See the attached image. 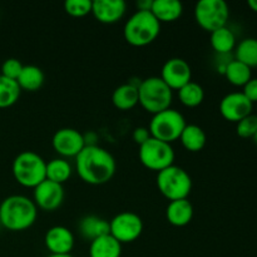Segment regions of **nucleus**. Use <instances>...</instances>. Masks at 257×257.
I'll use <instances>...</instances> for the list:
<instances>
[{"label": "nucleus", "instance_id": "f257e3e1", "mask_svg": "<svg viewBox=\"0 0 257 257\" xmlns=\"http://www.w3.org/2000/svg\"><path fill=\"white\" fill-rule=\"evenodd\" d=\"M75 167L84 182L98 186L112 180L117 163L107 150L99 146L88 145L75 157Z\"/></svg>", "mask_w": 257, "mask_h": 257}, {"label": "nucleus", "instance_id": "f03ea898", "mask_svg": "<svg viewBox=\"0 0 257 257\" xmlns=\"http://www.w3.org/2000/svg\"><path fill=\"white\" fill-rule=\"evenodd\" d=\"M38 207L34 201L22 195H12L0 203V223L10 231H23L34 225Z\"/></svg>", "mask_w": 257, "mask_h": 257}, {"label": "nucleus", "instance_id": "7ed1b4c3", "mask_svg": "<svg viewBox=\"0 0 257 257\" xmlns=\"http://www.w3.org/2000/svg\"><path fill=\"white\" fill-rule=\"evenodd\" d=\"M161 23L150 10H137L125 22L123 34L127 43L135 47H145L158 37Z\"/></svg>", "mask_w": 257, "mask_h": 257}, {"label": "nucleus", "instance_id": "20e7f679", "mask_svg": "<svg viewBox=\"0 0 257 257\" xmlns=\"http://www.w3.org/2000/svg\"><path fill=\"white\" fill-rule=\"evenodd\" d=\"M47 162L34 151H23L13 161V175L24 187H37L45 180Z\"/></svg>", "mask_w": 257, "mask_h": 257}, {"label": "nucleus", "instance_id": "39448f33", "mask_svg": "<svg viewBox=\"0 0 257 257\" xmlns=\"http://www.w3.org/2000/svg\"><path fill=\"white\" fill-rule=\"evenodd\" d=\"M138 103L152 114L162 112L172 103V89L161 77H148L138 85Z\"/></svg>", "mask_w": 257, "mask_h": 257}, {"label": "nucleus", "instance_id": "423d86ee", "mask_svg": "<svg viewBox=\"0 0 257 257\" xmlns=\"http://www.w3.org/2000/svg\"><path fill=\"white\" fill-rule=\"evenodd\" d=\"M157 186L161 193L170 201L182 200L191 193L192 180L187 171L172 165L158 172Z\"/></svg>", "mask_w": 257, "mask_h": 257}, {"label": "nucleus", "instance_id": "0eeeda50", "mask_svg": "<svg viewBox=\"0 0 257 257\" xmlns=\"http://www.w3.org/2000/svg\"><path fill=\"white\" fill-rule=\"evenodd\" d=\"M186 124L187 123L182 113L170 107L162 112L153 114L148 130L153 138L171 143L180 138Z\"/></svg>", "mask_w": 257, "mask_h": 257}, {"label": "nucleus", "instance_id": "6e6552de", "mask_svg": "<svg viewBox=\"0 0 257 257\" xmlns=\"http://www.w3.org/2000/svg\"><path fill=\"white\" fill-rule=\"evenodd\" d=\"M138 156L145 167L157 172L172 166L175 161V151L171 143L153 137L140 146Z\"/></svg>", "mask_w": 257, "mask_h": 257}, {"label": "nucleus", "instance_id": "1a4fd4ad", "mask_svg": "<svg viewBox=\"0 0 257 257\" xmlns=\"http://www.w3.org/2000/svg\"><path fill=\"white\" fill-rule=\"evenodd\" d=\"M228 17L230 9L225 0H200L195 7L196 22L210 33L226 27Z\"/></svg>", "mask_w": 257, "mask_h": 257}, {"label": "nucleus", "instance_id": "9d476101", "mask_svg": "<svg viewBox=\"0 0 257 257\" xmlns=\"http://www.w3.org/2000/svg\"><path fill=\"white\" fill-rule=\"evenodd\" d=\"M143 231V221L137 213L123 211L109 221V233L120 243L133 242Z\"/></svg>", "mask_w": 257, "mask_h": 257}, {"label": "nucleus", "instance_id": "9b49d317", "mask_svg": "<svg viewBox=\"0 0 257 257\" xmlns=\"http://www.w3.org/2000/svg\"><path fill=\"white\" fill-rule=\"evenodd\" d=\"M53 148L63 157H77L85 147V138L74 128H60L52 138Z\"/></svg>", "mask_w": 257, "mask_h": 257}, {"label": "nucleus", "instance_id": "f8f14e48", "mask_svg": "<svg viewBox=\"0 0 257 257\" xmlns=\"http://www.w3.org/2000/svg\"><path fill=\"white\" fill-rule=\"evenodd\" d=\"M34 203L44 211H54L60 207L64 201L63 185L45 178L42 183L34 187Z\"/></svg>", "mask_w": 257, "mask_h": 257}, {"label": "nucleus", "instance_id": "ddd939ff", "mask_svg": "<svg viewBox=\"0 0 257 257\" xmlns=\"http://www.w3.org/2000/svg\"><path fill=\"white\" fill-rule=\"evenodd\" d=\"M253 103L245 97L242 92L228 93L221 99L220 112L230 122H240L242 118L252 113Z\"/></svg>", "mask_w": 257, "mask_h": 257}, {"label": "nucleus", "instance_id": "4468645a", "mask_svg": "<svg viewBox=\"0 0 257 257\" xmlns=\"http://www.w3.org/2000/svg\"><path fill=\"white\" fill-rule=\"evenodd\" d=\"M192 70L190 64L182 58H171L163 64L161 72V79L171 88L180 89L183 85L191 82Z\"/></svg>", "mask_w": 257, "mask_h": 257}, {"label": "nucleus", "instance_id": "2eb2a0df", "mask_svg": "<svg viewBox=\"0 0 257 257\" xmlns=\"http://www.w3.org/2000/svg\"><path fill=\"white\" fill-rule=\"evenodd\" d=\"M44 242L53 255H67L74 247V235L64 226H54L47 231Z\"/></svg>", "mask_w": 257, "mask_h": 257}, {"label": "nucleus", "instance_id": "dca6fc26", "mask_svg": "<svg viewBox=\"0 0 257 257\" xmlns=\"http://www.w3.org/2000/svg\"><path fill=\"white\" fill-rule=\"evenodd\" d=\"M127 5L123 0H93L92 13L95 19L104 24H113L123 18Z\"/></svg>", "mask_w": 257, "mask_h": 257}, {"label": "nucleus", "instance_id": "f3484780", "mask_svg": "<svg viewBox=\"0 0 257 257\" xmlns=\"http://www.w3.org/2000/svg\"><path fill=\"white\" fill-rule=\"evenodd\" d=\"M166 216L171 225L182 227L188 225L193 217V206L187 198L171 201L166 210Z\"/></svg>", "mask_w": 257, "mask_h": 257}, {"label": "nucleus", "instance_id": "a211bd4d", "mask_svg": "<svg viewBox=\"0 0 257 257\" xmlns=\"http://www.w3.org/2000/svg\"><path fill=\"white\" fill-rule=\"evenodd\" d=\"M122 243L110 233L90 241L89 257H120Z\"/></svg>", "mask_w": 257, "mask_h": 257}, {"label": "nucleus", "instance_id": "6ab92c4d", "mask_svg": "<svg viewBox=\"0 0 257 257\" xmlns=\"http://www.w3.org/2000/svg\"><path fill=\"white\" fill-rule=\"evenodd\" d=\"M152 14L158 22H175L182 15L183 5L178 0H153Z\"/></svg>", "mask_w": 257, "mask_h": 257}, {"label": "nucleus", "instance_id": "aec40b11", "mask_svg": "<svg viewBox=\"0 0 257 257\" xmlns=\"http://www.w3.org/2000/svg\"><path fill=\"white\" fill-rule=\"evenodd\" d=\"M79 232L84 238L93 241L109 233V221L98 216H85L79 221Z\"/></svg>", "mask_w": 257, "mask_h": 257}, {"label": "nucleus", "instance_id": "412c9836", "mask_svg": "<svg viewBox=\"0 0 257 257\" xmlns=\"http://www.w3.org/2000/svg\"><path fill=\"white\" fill-rule=\"evenodd\" d=\"M112 102L118 109L128 110L138 103V85L133 83H124L114 89Z\"/></svg>", "mask_w": 257, "mask_h": 257}, {"label": "nucleus", "instance_id": "4be33fe9", "mask_svg": "<svg viewBox=\"0 0 257 257\" xmlns=\"http://www.w3.org/2000/svg\"><path fill=\"white\" fill-rule=\"evenodd\" d=\"M45 80L44 72L37 65H24L22 73L18 77L17 82L19 84L20 89L29 90V92H35L40 89Z\"/></svg>", "mask_w": 257, "mask_h": 257}, {"label": "nucleus", "instance_id": "5701e85b", "mask_svg": "<svg viewBox=\"0 0 257 257\" xmlns=\"http://www.w3.org/2000/svg\"><path fill=\"white\" fill-rule=\"evenodd\" d=\"M183 147L191 152H198L202 150L206 145V133L200 125L197 124H186L182 133L180 136Z\"/></svg>", "mask_w": 257, "mask_h": 257}, {"label": "nucleus", "instance_id": "b1692460", "mask_svg": "<svg viewBox=\"0 0 257 257\" xmlns=\"http://www.w3.org/2000/svg\"><path fill=\"white\" fill-rule=\"evenodd\" d=\"M222 72L228 82L233 85H237V87H243L252 78L251 68L236 59L228 62Z\"/></svg>", "mask_w": 257, "mask_h": 257}, {"label": "nucleus", "instance_id": "393cba45", "mask_svg": "<svg viewBox=\"0 0 257 257\" xmlns=\"http://www.w3.org/2000/svg\"><path fill=\"white\" fill-rule=\"evenodd\" d=\"M70 176H72V166L64 158H53L47 162V170H45L47 180L63 185L69 180Z\"/></svg>", "mask_w": 257, "mask_h": 257}, {"label": "nucleus", "instance_id": "a878e982", "mask_svg": "<svg viewBox=\"0 0 257 257\" xmlns=\"http://www.w3.org/2000/svg\"><path fill=\"white\" fill-rule=\"evenodd\" d=\"M211 45L220 54H227L236 47V37L231 29L222 27L211 33Z\"/></svg>", "mask_w": 257, "mask_h": 257}, {"label": "nucleus", "instance_id": "bb28decb", "mask_svg": "<svg viewBox=\"0 0 257 257\" xmlns=\"http://www.w3.org/2000/svg\"><path fill=\"white\" fill-rule=\"evenodd\" d=\"M19 84L17 80L0 74V108H7L17 103L20 97Z\"/></svg>", "mask_w": 257, "mask_h": 257}, {"label": "nucleus", "instance_id": "cd10ccee", "mask_svg": "<svg viewBox=\"0 0 257 257\" xmlns=\"http://www.w3.org/2000/svg\"><path fill=\"white\" fill-rule=\"evenodd\" d=\"M236 60L243 63L247 67H257V39L246 38L241 40L236 47Z\"/></svg>", "mask_w": 257, "mask_h": 257}, {"label": "nucleus", "instance_id": "c85d7f7f", "mask_svg": "<svg viewBox=\"0 0 257 257\" xmlns=\"http://www.w3.org/2000/svg\"><path fill=\"white\" fill-rule=\"evenodd\" d=\"M178 97H180L181 102L187 107H197L203 102L205 90H203L202 85L191 80L178 89Z\"/></svg>", "mask_w": 257, "mask_h": 257}, {"label": "nucleus", "instance_id": "c756f323", "mask_svg": "<svg viewBox=\"0 0 257 257\" xmlns=\"http://www.w3.org/2000/svg\"><path fill=\"white\" fill-rule=\"evenodd\" d=\"M64 9L72 17H84L92 13V0H67Z\"/></svg>", "mask_w": 257, "mask_h": 257}, {"label": "nucleus", "instance_id": "7c9ffc66", "mask_svg": "<svg viewBox=\"0 0 257 257\" xmlns=\"http://www.w3.org/2000/svg\"><path fill=\"white\" fill-rule=\"evenodd\" d=\"M237 135L242 138H253L257 132V114H248L247 117L242 118L240 122H237Z\"/></svg>", "mask_w": 257, "mask_h": 257}, {"label": "nucleus", "instance_id": "2f4dec72", "mask_svg": "<svg viewBox=\"0 0 257 257\" xmlns=\"http://www.w3.org/2000/svg\"><path fill=\"white\" fill-rule=\"evenodd\" d=\"M23 67H24V64L19 59H17V58H8L2 65V75L17 80L20 73H22Z\"/></svg>", "mask_w": 257, "mask_h": 257}, {"label": "nucleus", "instance_id": "473e14b6", "mask_svg": "<svg viewBox=\"0 0 257 257\" xmlns=\"http://www.w3.org/2000/svg\"><path fill=\"white\" fill-rule=\"evenodd\" d=\"M242 93L251 103H257V78H251L243 85Z\"/></svg>", "mask_w": 257, "mask_h": 257}, {"label": "nucleus", "instance_id": "72a5a7b5", "mask_svg": "<svg viewBox=\"0 0 257 257\" xmlns=\"http://www.w3.org/2000/svg\"><path fill=\"white\" fill-rule=\"evenodd\" d=\"M133 141H135L137 145H143V143L146 142V141L150 140L152 136H151V132L150 130H148L147 127H137L135 128V131H133Z\"/></svg>", "mask_w": 257, "mask_h": 257}, {"label": "nucleus", "instance_id": "f704fd0d", "mask_svg": "<svg viewBox=\"0 0 257 257\" xmlns=\"http://www.w3.org/2000/svg\"><path fill=\"white\" fill-rule=\"evenodd\" d=\"M152 3H153V0H140V2L137 3L138 10H150L151 12Z\"/></svg>", "mask_w": 257, "mask_h": 257}, {"label": "nucleus", "instance_id": "c9c22d12", "mask_svg": "<svg viewBox=\"0 0 257 257\" xmlns=\"http://www.w3.org/2000/svg\"><path fill=\"white\" fill-rule=\"evenodd\" d=\"M247 5L251 8V10L257 13V0H248Z\"/></svg>", "mask_w": 257, "mask_h": 257}, {"label": "nucleus", "instance_id": "e433bc0d", "mask_svg": "<svg viewBox=\"0 0 257 257\" xmlns=\"http://www.w3.org/2000/svg\"><path fill=\"white\" fill-rule=\"evenodd\" d=\"M48 257H73L70 253H67V255H53V253H50Z\"/></svg>", "mask_w": 257, "mask_h": 257}, {"label": "nucleus", "instance_id": "4c0bfd02", "mask_svg": "<svg viewBox=\"0 0 257 257\" xmlns=\"http://www.w3.org/2000/svg\"><path fill=\"white\" fill-rule=\"evenodd\" d=\"M253 141H255V142L257 143V132H256V135L253 136Z\"/></svg>", "mask_w": 257, "mask_h": 257}, {"label": "nucleus", "instance_id": "58836bf2", "mask_svg": "<svg viewBox=\"0 0 257 257\" xmlns=\"http://www.w3.org/2000/svg\"><path fill=\"white\" fill-rule=\"evenodd\" d=\"M256 109H257V107H256Z\"/></svg>", "mask_w": 257, "mask_h": 257}]
</instances>
